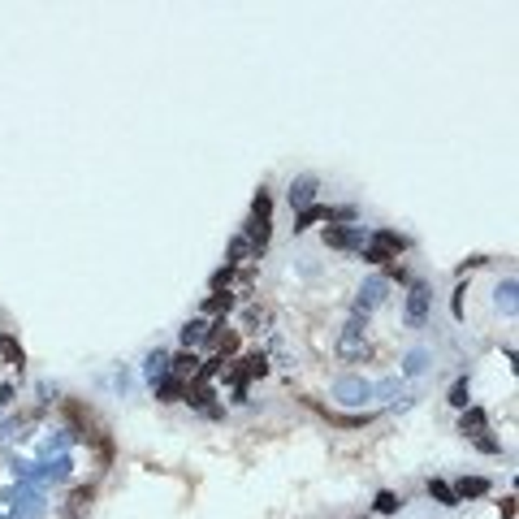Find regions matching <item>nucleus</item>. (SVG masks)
Instances as JSON below:
<instances>
[{"instance_id":"nucleus-1","label":"nucleus","mask_w":519,"mask_h":519,"mask_svg":"<svg viewBox=\"0 0 519 519\" xmlns=\"http://www.w3.org/2000/svg\"><path fill=\"white\" fill-rule=\"evenodd\" d=\"M402 251H407V238H402V234L377 230V234H372V242L364 247V260H368V264H389V260H398Z\"/></svg>"},{"instance_id":"nucleus-2","label":"nucleus","mask_w":519,"mask_h":519,"mask_svg":"<svg viewBox=\"0 0 519 519\" xmlns=\"http://www.w3.org/2000/svg\"><path fill=\"white\" fill-rule=\"evenodd\" d=\"M337 355H342V360H364V355H368V337H364V324L360 320H351L346 329H342V337H337Z\"/></svg>"},{"instance_id":"nucleus-3","label":"nucleus","mask_w":519,"mask_h":519,"mask_svg":"<svg viewBox=\"0 0 519 519\" xmlns=\"http://www.w3.org/2000/svg\"><path fill=\"white\" fill-rule=\"evenodd\" d=\"M324 242H329L333 251L364 247V230H360V225H329V230H324Z\"/></svg>"},{"instance_id":"nucleus-4","label":"nucleus","mask_w":519,"mask_h":519,"mask_svg":"<svg viewBox=\"0 0 519 519\" xmlns=\"http://www.w3.org/2000/svg\"><path fill=\"white\" fill-rule=\"evenodd\" d=\"M424 316H429V286H411V295H407V324L420 329Z\"/></svg>"},{"instance_id":"nucleus-5","label":"nucleus","mask_w":519,"mask_h":519,"mask_svg":"<svg viewBox=\"0 0 519 519\" xmlns=\"http://www.w3.org/2000/svg\"><path fill=\"white\" fill-rule=\"evenodd\" d=\"M312 199H316V177H312V173L295 177V182H290V204L303 213V208H312Z\"/></svg>"},{"instance_id":"nucleus-6","label":"nucleus","mask_w":519,"mask_h":519,"mask_svg":"<svg viewBox=\"0 0 519 519\" xmlns=\"http://www.w3.org/2000/svg\"><path fill=\"white\" fill-rule=\"evenodd\" d=\"M337 217H346V213H333V208L312 204V208H303V213H299V225H295V230H312V225H320V221H337Z\"/></svg>"},{"instance_id":"nucleus-7","label":"nucleus","mask_w":519,"mask_h":519,"mask_svg":"<svg viewBox=\"0 0 519 519\" xmlns=\"http://www.w3.org/2000/svg\"><path fill=\"white\" fill-rule=\"evenodd\" d=\"M454 498H480V493H489V480H480V476H463L459 484H450Z\"/></svg>"},{"instance_id":"nucleus-8","label":"nucleus","mask_w":519,"mask_h":519,"mask_svg":"<svg viewBox=\"0 0 519 519\" xmlns=\"http://www.w3.org/2000/svg\"><path fill=\"white\" fill-rule=\"evenodd\" d=\"M182 394H186V381H177V377L160 381V389H156V398H160V402H177Z\"/></svg>"},{"instance_id":"nucleus-9","label":"nucleus","mask_w":519,"mask_h":519,"mask_svg":"<svg viewBox=\"0 0 519 519\" xmlns=\"http://www.w3.org/2000/svg\"><path fill=\"white\" fill-rule=\"evenodd\" d=\"M208 337H213V346H217L221 355H234V351H238V333H225V324H221V329H213Z\"/></svg>"},{"instance_id":"nucleus-10","label":"nucleus","mask_w":519,"mask_h":519,"mask_svg":"<svg viewBox=\"0 0 519 519\" xmlns=\"http://www.w3.org/2000/svg\"><path fill=\"white\" fill-rule=\"evenodd\" d=\"M0 355H5V364H13V368H22L26 364V355H22V346L18 342H13V337L5 333V337H0Z\"/></svg>"},{"instance_id":"nucleus-11","label":"nucleus","mask_w":519,"mask_h":519,"mask_svg":"<svg viewBox=\"0 0 519 519\" xmlns=\"http://www.w3.org/2000/svg\"><path fill=\"white\" fill-rule=\"evenodd\" d=\"M195 364H199V360H195L190 351H182V355H177V360H173V377H177V381H186V377H195V372H199V368H195Z\"/></svg>"},{"instance_id":"nucleus-12","label":"nucleus","mask_w":519,"mask_h":519,"mask_svg":"<svg viewBox=\"0 0 519 519\" xmlns=\"http://www.w3.org/2000/svg\"><path fill=\"white\" fill-rule=\"evenodd\" d=\"M463 433H467V437H484V411H480V407L463 411Z\"/></svg>"},{"instance_id":"nucleus-13","label":"nucleus","mask_w":519,"mask_h":519,"mask_svg":"<svg viewBox=\"0 0 519 519\" xmlns=\"http://www.w3.org/2000/svg\"><path fill=\"white\" fill-rule=\"evenodd\" d=\"M204 337H208V324H204V320H190L186 329H182V346L190 351V346H199Z\"/></svg>"},{"instance_id":"nucleus-14","label":"nucleus","mask_w":519,"mask_h":519,"mask_svg":"<svg viewBox=\"0 0 519 519\" xmlns=\"http://www.w3.org/2000/svg\"><path fill=\"white\" fill-rule=\"evenodd\" d=\"M251 221H273V199H268V190H260L255 199H251Z\"/></svg>"},{"instance_id":"nucleus-15","label":"nucleus","mask_w":519,"mask_h":519,"mask_svg":"<svg viewBox=\"0 0 519 519\" xmlns=\"http://www.w3.org/2000/svg\"><path fill=\"white\" fill-rule=\"evenodd\" d=\"M230 307H234V295H230V290H225V295H213V299L204 303V312H208V316H225V312H230Z\"/></svg>"},{"instance_id":"nucleus-16","label":"nucleus","mask_w":519,"mask_h":519,"mask_svg":"<svg viewBox=\"0 0 519 519\" xmlns=\"http://www.w3.org/2000/svg\"><path fill=\"white\" fill-rule=\"evenodd\" d=\"M429 493H433L437 502H446V507H454V502H459V498H454V489H450L446 480H429Z\"/></svg>"},{"instance_id":"nucleus-17","label":"nucleus","mask_w":519,"mask_h":519,"mask_svg":"<svg viewBox=\"0 0 519 519\" xmlns=\"http://www.w3.org/2000/svg\"><path fill=\"white\" fill-rule=\"evenodd\" d=\"M247 255H255V251H251V242L238 234V238H234V247H230V264H242Z\"/></svg>"},{"instance_id":"nucleus-18","label":"nucleus","mask_w":519,"mask_h":519,"mask_svg":"<svg viewBox=\"0 0 519 519\" xmlns=\"http://www.w3.org/2000/svg\"><path fill=\"white\" fill-rule=\"evenodd\" d=\"M398 507H402V498H398V493H389V489L377 493V511H381V515H394Z\"/></svg>"},{"instance_id":"nucleus-19","label":"nucleus","mask_w":519,"mask_h":519,"mask_svg":"<svg viewBox=\"0 0 519 519\" xmlns=\"http://www.w3.org/2000/svg\"><path fill=\"white\" fill-rule=\"evenodd\" d=\"M450 402H454V407H467V381H454V389H450Z\"/></svg>"},{"instance_id":"nucleus-20","label":"nucleus","mask_w":519,"mask_h":519,"mask_svg":"<svg viewBox=\"0 0 519 519\" xmlns=\"http://www.w3.org/2000/svg\"><path fill=\"white\" fill-rule=\"evenodd\" d=\"M165 364H169V360H165V355H152V364H148V372H152V381L160 377V372H165Z\"/></svg>"}]
</instances>
